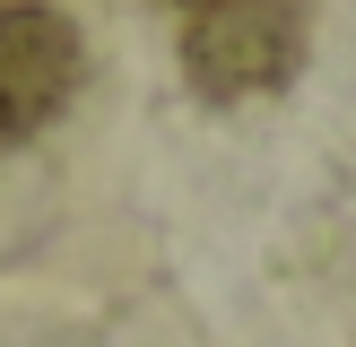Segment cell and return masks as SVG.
<instances>
[{
	"label": "cell",
	"instance_id": "1",
	"mask_svg": "<svg viewBox=\"0 0 356 347\" xmlns=\"http://www.w3.org/2000/svg\"><path fill=\"white\" fill-rule=\"evenodd\" d=\"M183 69L200 96H278L305 69V9L296 0H209L183 26Z\"/></svg>",
	"mask_w": 356,
	"mask_h": 347
},
{
	"label": "cell",
	"instance_id": "2",
	"mask_svg": "<svg viewBox=\"0 0 356 347\" xmlns=\"http://www.w3.org/2000/svg\"><path fill=\"white\" fill-rule=\"evenodd\" d=\"M79 26L44 0H9L0 9V113L9 130H44L70 96H79Z\"/></svg>",
	"mask_w": 356,
	"mask_h": 347
},
{
	"label": "cell",
	"instance_id": "3",
	"mask_svg": "<svg viewBox=\"0 0 356 347\" xmlns=\"http://www.w3.org/2000/svg\"><path fill=\"white\" fill-rule=\"evenodd\" d=\"M9 139H17V130H9V113H0V148H9Z\"/></svg>",
	"mask_w": 356,
	"mask_h": 347
},
{
	"label": "cell",
	"instance_id": "4",
	"mask_svg": "<svg viewBox=\"0 0 356 347\" xmlns=\"http://www.w3.org/2000/svg\"><path fill=\"white\" fill-rule=\"evenodd\" d=\"M183 9H209V0H183Z\"/></svg>",
	"mask_w": 356,
	"mask_h": 347
}]
</instances>
